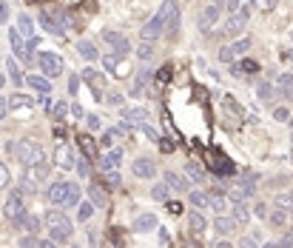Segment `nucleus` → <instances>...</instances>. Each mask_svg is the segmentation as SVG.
Listing matches in <instances>:
<instances>
[{
  "mask_svg": "<svg viewBox=\"0 0 293 248\" xmlns=\"http://www.w3.org/2000/svg\"><path fill=\"white\" fill-rule=\"evenodd\" d=\"M80 186L77 183H68V180H60L54 183L51 188H49V194H46V200H49V205H54V208H74V205L80 203Z\"/></svg>",
  "mask_w": 293,
  "mask_h": 248,
  "instance_id": "nucleus-1",
  "label": "nucleus"
},
{
  "mask_svg": "<svg viewBox=\"0 0 293 248\" xmlns=\"http://www.w3.org/2000/svg\"><path fill=\"white\" fill-rule=\"evenodd\" d=\"M43 220H46V228H49V237L54 240V243H66V240L71 237V231H74L71 220L63 214V208H54V205H51V211H49Z\"/></svg>",
  "mask_w": 293,
  "mask_h": 248,
  "instance_id": "nucleus-2",
  "label": "nucleus"
},
{
  "mask_svg": "<svg viewBox=\"0 0 293 248\" xmlns=\"http://www.w3.org/2000/svg\"><path fill=\"white\" fill-rule=\"evenodd\" d=\"M14 154L20 160L23 166L29 169V166H37V163H43V146L32 140V137H26V140H17V146H14Z\"/></svg>",
  "mask_w": 293,
  "mask_h": 248,
  "instance_id": "nucleus-3",
  "label": "nucleus"
},
{
  "mask_svg": "<svg viewBox=\"0 0 293 248\" xmlns=\"http://www.w3.org/2000/svg\"><path fill=\"white\" fill-rule=\"evenodd\" d=\"M159 14H162V29H165V37H174L180 32V3L177 0H165L159 6Z\"/></svg>",
  "mask_w": 293,
  "mask_h": 248,
  "instance_id": "nucleus-4",
  "label": "nucleus"
},
{
  "mask_svg": "<svg viewBox=\"0 0 293 248\" xmlns=\"http://www.w3.org/2000/svg\"><path fill=\"white\" fill-rule=\"evenodd\" d=\"M250 46H253V40L245 37V34H239V37H234V43H228V46L219 49V60H222V63H234L239 55H245V52H248Z\"/></svg>",
  "mask_w": 293,
  "mask_h": 248,
  "instance_id": "nucleus-5",
  "label": "nucleus"
},
{
  "mask_svg": "<svg viewBox=\"0 0 293 248\" xmlns=\"http://www.w3.org/2000/svg\"><path fill=\"white\" fill-rule=\"evenodd\" d=\"M248 20H250V9L248 6H242L239 11H234V14L228 17V23L222 26V34H225V37H239V34L245 32Z\"/></svg>",
  "mask_w": 293,
  "mask_h": 248,
  "instance_id": "nucleus-6",
  "label": "nucleus"
},
{
  "mask_svg": "<svg viewBox=\"0 0 293 248\" xmlns=\"http://www.w3.org/2000/svg\"><path fill=\"white\" fill-rule=\"evenodd\" d=\"M219 3H208L202 11H199V17H196V26H199V32L202 34H214L216 32V23H219Z\"/></svg>",
  "mask_w": 293,
  "mask_h": 248,
  "instance_id": "nucleus-7",
  "label": "nucleus"
},
{
  "mask_svg": "<svg viewBox=\"0 0 293 248\" xmlns=\"http://www.w3.org/2000/svg\"><path fill=\"white\" fill-rule=\"evenodd\" d=\"M37 66L46 77H60L63 74V57L54 55V52H40L37 55Z\"/></svg>",
  "mask_w": 293,
  "mask_h": 248,
  "instance_id": "nucleus-8",
  "label": "nucleus"
},
{
  "mask_svg": "<svg viewBox=\"0 0 293 248\" xmlns=\"http://www.w3.org/2000/svg\"><path fill=\"white\" fill-rule=\"evenodd\" d=\"M253 191H256V174H242L239 183L231 188V200L234 203H245L248 197H253Z\"/></svg>",
  "mask_w": 293,
  "mask_h": 248,
  "instance_id": "nucleus-9",
  "label": "nucleus"
},
{
  "mask_svg": "<svg viewBox=\"0 0 293 248\" xmlns=\"http://www.w3.org/2000/svg\"><path fill=\"white\" fill-rule=\"evenodd\" d=\"M3 214L9 220L11 226L26 214V203H23V191H11V197H6V203H3Z\"/></svg>",
  "mask_w": 293,
  "mask_h": 248,
  "instance_id": "nucleus-10",
  "label": "nucleus"
},
{
  "mask_svg": "<svg viewBox=\"0 0 293 248\" xmlns=\"http://www.w3.org/2000/svg\"><path fill=\"white\" fill-rule=\"evenodd\" d=\"M102 40H105V46H108L117 57H128V52H131V43H128L120 32H111V29H108V32H102Z\"/></svg>",
  "mask_w": 293,
  "mask_h": 248,
  "instance_id": "nucleus-11",
  "label": "nucleus"
},
{
  "mask_svg": "<svg viewBox=\"0 0 293 248\" xmlns=\"http://www.w3.org/2000/svg\"><path fill=\"white\" fill-rule=\"evenodd\" d=\"M162 34H165V29H162V14L157 11V14H154V17H151V20H148L146 26H143L140 37H143L146 43H154V40H159Z\"/></svg>",
  "mask_w": 293,
  "mask_h": 248,
  "instance_id": "nucleus-12",
  "label": "nucleus"
},
{
  "mask_svg": "<svg viewBox=\"0 0 293 248\" xmlns=\"http://www.w3.org/2000/svg\"><path fill=\"white\" fill-rule=\"evenodd\" d=\"M131 174L140 177V180H151V177H157V163L148 157H137L131 163Z\"/></svg>",
  "mask_w": 293,
  "mask_h": 248,
  "instance_id": "nucleus-13",
  "label": "nucleus"
},
{
  "mask_svg": "<svg viewBox=\"0 0 293 248\" xmlns=\"http://www.w3.org/2000/svg\"><path fill=\"white\" fill-rule=\"evenodd\" d=\"M37 23H40L49 34H54V37H63V34H66V26H63L60 20H54L49 11H40V14H37Z\"/></svg>",
  "mask_w": 293,
  "mask_h": 248,
  "instance_id": "nucleus-14",
  "label": "nucleus"
},
{
  "mask_svg": "<svg viewBox=\"0 0 293 248\" xmlns=\"http://www.w3.org/2000/svg\"><path fill=\"white\" fill-rule=\"evenodd\" d=\"M77 146H80V151H83L91 163L100 157V146H97V140H94L91 134H77Z\"/></svg>",
  "mask_w": 293,
  "mask_h": 248,
  "instance_id": "nucleus-15",
  "label": "nucleus"
},
{
  "mask_svg": "<svg viewBox=\"0 0 293 248\" xmlns=\"http://www.w3.org/2000/svg\"><path fill=\"white\" fill-rule=\"evenodd\" d=\"M9 43H11V52H14V57H17V60H32V57H29V52H26V46H23L20 29H9Z\"/></svg>",
  "mask_w": 293,
  "mask_h": 248,
  "instance_id": "nucleus-16",
  "label": "nucleus"
},
{
  "mask_svg": "<svg viewBox=\"0 0 293 248\" xmlns=\"http://www.w3.org/2000/svg\"><path fill=\"white\" fill-rule=\"evenodd\" d=\"M89 200L97 205V208H105V205H108V191L102 188L100 183H91L89 186Z\"/></svg>",
  "mask_w": 293,
  "mask_h": 248,
  "instance_id": "nucleus-17",
  "label": "nucleus"
},
{
  "mask_svg": "<svg viewBox=\"0 0 293 248\" xmlns=\"http://www.w3.org/2000/svg\"><path fill=\"white\" fill-rule=\"evenodd\" d=\"M165 186H168L171 191H188V177H182L177 171H165Z\"/></svg>",
  "mask_w": 293,
  "mask_h": 248,
  "instance_id": "nucleus-18",
  "label": "nucleus"
},
{
  "mask_svg": "<svg viewBox=\"0 0 293 248\" xmlns=\"http://www.w3.org/2000/svg\"><path fill=\"white\" fill-rule=\"evenodd\" d=\"M40 226H43V220H40V217H32L29 211H26V214L14 223V228H23V231H29V234H37V231H40Z\"/></svg>",
  "mask_w": 293,
  "mask_h": 248,
  "instance_id": "nucleus-19",
  "label": "nucleus"
},
{
  "mask_svg": "<svg viewBox=\"0 0 293 248\" xmlns=\"http://www.w3.org/2000/svg\"><path fill=\"white\" fill-rule=\"evenodd\" d=\"M54 163L60 166V169H71V166H74V157H71V148H68L66 143H57Z\"/></svg>",
  "mask_w": 293,
  "mask_h": 248,
  "instance_id": "nucleus-20",
  "label": "nucleus"
},
{
  "mask_svg": "<svg viewBox=\"0 0 293 248\" xmlns=\"http://www.w3.org/2000/svg\"><path fill=\"white\" fill-rule=\"evenodd\" d=\"M211 166H214L216 174H222V177H231V174H234V163H231V160H225L219 151H214V154H211Z\"/></svg>",
  "mask_w": 293,
  "mask_h": 248,
  "instance_id": "nucleus-21",
  "label": "nucleus"
},
{
  "mask_svg": "<svg viewBox=\"0 0 293 248\" xmlns=\"http://www.w3.org/2000/svg\"><path fill=\"white\" fill-rule=\"evenodd\" d=\"M276 91L282 94L285 100H293V74H288V71H282V74L276 77Z\"/></svg>",
  "mask_w": 293,
  "mask_h": 248,
  "instance_id": "nucleus-22",
  "label": "nucleus"
},
{
  "mask_svg": "<svg viewBox=\"0 0 293 248\" xmlns=\"http://www.w3.org/2000/svg\"><path fill=\"white\" fill-rule=\"evenodd\" d=\"M188 231H191V237H202L205 217L199 214V211H191V214H188Z\"/></svg>",
  "mask_w": 293,
  "mask_h": 248,
  "instance_id": "nucleus-23",
  "label": "nucleus"
},
{
  "mask_svg": "<svg viewBox=\"0 0 293 248\" xmlns=\"http://www.w3.org/2000/svg\"><path fill=\"white\" fill-rule=\"evenodd\" d=\"M120 160H123V151H120V148H111V151L100 160V169L102 171H114L117 166H120Z\"/></svg>",
  "mask_w": 293,
  "mask_h": 248,
  "instance_id": "nucleus-24",
  "label": "nucleus"
},
{
  "mask_svg": "<svg viewBox=\"0 0 293 248\" xmlns=\"http://www.w3.org/2000/svg\"><path fill=\"white\" fill-rule=\"evenodd\" d=\"M185 177H188L191 183H205V169L199 166V163L188 160V163H185Z\"/></svg>",
  "mask_w": 293,
  "mask_h": 248,
  "instance_id": "nucleus-25",
  "label": "nucleus"
},
{
  "mask_svg": "<svg viewBox=\"0 0 293 248\" xmlns=\"http://www.w3.org/2000/svg\"><path fill=\"white\" fill-rule=\"evenodd\" d=\"M17 246H23V248H51L54 240H40L37 234H29V237H23Z\"/></svg>",
  "mask_w": 293,
  "mask_h": 248,
  "instance_id": "nucleus-26",
  "label": "nucleus"
},
{
  "mask_svg": "<svg viewBox=\"0 0 293 248\" xmlns=\"http://www.w3.org/2000/svg\"><path fill=\"white\" fill-rule=\"evenodd\" d=\"M26 83H29L32 89H37L40 94H49V91H51V83H49L43 74H29V77H26Z\"/></svg>",
  "mask_w": 293,
  "mask_h": 248,
  "instance_id": "nucleus-27",
  "label": "nucleus"
},
{
  "mask_svg": "<svg viewBox=\"0 0 293 248\" xmlns=\"http://www.w3.org/2000/svg\"><path fill=\"white\" fill-rule=\"evenodd\" d=\"M77 55L83 60H97V46L91 40H77Z\"/></svg>",
  "mask_w": 293,
  "mask_h": 248,
  "instance_id": "nucleus-28",
  "label": "nucleus"
},
{
  "mask_svg": "<svg viewBox=\"0 0 293 248\" xmlns=\"http://www.w3.org/2000/svg\"><path fill=\"white\" fill-rule=\"evenodd\" d=\"M157 228V217L154 214H143V217H137V223H134V231H154Z\"/></svg>",
  "mask_w": 293,
  "mask_h": 248,
  "instance_id": "nucleus-29",
  "label": "nucleus"
},
{
  "mask_svg": "<svg viewBox=\"0 0 293 248\" xmlns=\"http://www.w3.org/2000/svg\"><path fill=\"white\" fill-rule=\"evenodd\" d=\"M234 228H237V220H234V217H225V214L216 217V231H219V234H231Z\"/></svg>",
  "mask_w": 293,
  "mask_h": 248,
  "instance_id": "nucleus-30",
  "label": "nucleus"
},
{
  "mask_svg": "<svg viewBox=\"0 0 293 248\" xmlns=\"http://www.w3.org/2000/svg\"><path fill=\"white\" fill-rule=\"evenodd\" d=\"M17 29H20L23 37H34V23H32L29 14H20V17H17Z\"/></svg>",
  "mask_w": 293,
  "mask_h": 248,
  "instance_id": "nucleus-31",
  "label": "nucleus"
},
{
  "mask_svg": "<svg viewBox=\"0 0 293 248\" xmlns=\"http://www.w3.org/2000/svg\"><path fill=\"white\" fill-rule=\"evenodd\" d=\"M168 194H171V188L165 186V180H162L159 186H154V188H151V200H157V203H165V200H168Z\"/></svg>",
  "mask_w": 293,
  "mask_h": 248,
  "instance_id": "nucleus-32",
  "label": "nucleus"
},
{
  "mask_svg": "<svg viewBox=\"0 0 293 248\" xmlns=\"http://www.w3.org/2000/svg\"><path fill=\"white\" fill-rule=\"evenodd\" d=\"M6 71H9V77H11V83H17V86H23V71H20V66H17V63H14V60H11L9 57V63H6Z\"/></svg>",
  "mask_w": 293,
  "mask_h": 248,
  "instance_id": "nucleus-33",
  "label": "nucleus"
},
{
  "mask_svg": "<svg viewBox=\"0 0 293 248\" xmlns=\"http://www.w3.org/2000/svg\"><path fill=\"white\" fill-rule=\"evenodd\" d=\"M94 208H97V205L91 203H77V220L80 223H86V220H91V214H94Z\"/></svg>",
  "mask_w": 293,
  "mask_h": 248,
  "instance_id": "nucleus-34",
  "label": "nucleus"
},
{
  "mask_svg": "<svg viewBox=\"0 0 293 248\" xmlns=\"http://www.w3.org/2000/svg\"><path fill=\"white\" fill-rule=\"evenodd\" d=\"M208 205H211L214 211H222V208H225V194L214 188V191L208 194Z\"/></svg>",
  "mask_w": 293,
  "mask_h": 248,
  "instance_id": "nucleus-35",
  "label": "nucleus"
},
{
  "mask_svg": "<svg viewBox=\"0 0 293 248\" xmlns=\"http://www.w3.org/2000/svg\"><path fill=\"white\" fill-rule=\"evenodd\" d=\"M74 166H77V171H80V177H91V160L80 151V157L74 160Z\"/></svg>",
  "mask_w": 293,
  "mask_h": 248,
  "instance_id": "nucleus-36",
  "label": "nucleus"
},
{
  "mask_svg": "<svg viewBox=\"0 0 293 248\" xmlns=\"http://www.w3.org/2000/svg\"><path fill=\"white\" fill-rule=\"evenodd\" d=\"M288 223H291V214H288V211H282V208L271 214V226H273V228H285Z\"/></svg>",
  "mask_w": 293,
  "mask_h": 248,
  "instance_id": "nucleus-37",
  "label": "nucleus"
},
{
  "mask_svg": "<svg viewBox=\"0 0 293 248\" xmlns=\"http://www.w3.org/2000/svg\"><path fill=\"white\" fill-rule=\"evenodd\" d=\"M123 117L125 120H137V123H146L148 120L146 109H123Z\"/></svg>",
  "mask_w": 293,
  "mask_h": 248,
  "instance_id": "nucleus-38",
  "label": "nucleus"
},
{
  "mask_svg": "<svg viewBox=\"0 0 293 248\" xmlns=\"http://www.w3.org/2000/svg\"><path fill=\"white\" fill-rule=\"evenodd\" d=\"M9 106H11V109H26V106H34V100H32V97H26V94H11Z\"/></svg>",
  "mask_w": 293,
  "mask_h": 248,
  "instance_id": "nucleus-39",
  "label": "nucleus"
},
{
  "mask_svg": "<svg viewBox=\"0 0 293 248\" xmlns=\"http://www.w3.org/2000/svg\"><path fill=\"white\" fill-rule=\"evenodd\" d=\"M146 77H148L146 71H137V77H134V86L128 89V91H131V94H134V97H140V94H143V89H146Z\"/></svg>",
  "mask_w": 293,
  "mask_h": 248,
  "instance_id": "nucleus-40",
  "label": "nucleus"
},
{
  "mask_svg": "<svg viewBox=\"0 0 293 248\" xmlns=\"http://www.w3.org/2000/svg\"><path fill=\"white\" fill-rule=\"evenodd\" d=\"M234 220H237V226H245V223H248V220H250L248 208H245V205H242V203H237V208H234Z\"/></svg>",
  "mask_w": 293,
  "mask_h": 248,
  "instance_id": "nucleus-41",
  "label": "nucleus"
},
{
  "mask_svg": "<svg viewBox=\"0 0 293 248\" xmlns=\"http://www.w3.org/2000/svg\"><path fill=\"white\" fill-rule=\"evenodd\" d=\"M256 68H259V63H253V60H245V63L234 66V74H239V71H248V74H253Z\"/></svg>",
  "mask_w": 293,
  "mask_h": 248,
  "instance_id": "nucleus-42",
  "label": "nucleus"
},
{
  "mask_svg": "<svg viewBox=\"0 0 293 248\" xmlns=\"http://www.w3.org/2000/svg\"><path fill=\"white\" fill-rule=\"evenodd\" d=\"M137 55H140V60H151V55H154V49H151V43H143L137 46Z\"/></svg>",
  "mask_w": 293,
  "mask_h": 248,
  "instance_id": "nucleus-43",
  "label": "nucleus"
},
{
  "mask_svg": "<svg viewBox=\"0 0 293 248\" xmlns=\"http://www.w3.org/2000/svg\"><path fill=\"white\" fill-rule=\"evenodd\" d=\"M196 208H202V205H208V194H202V191H191V197H188Z\"/></svg>",
  "mask_w": 293,
  "mask_h": 248,
  "instance_id": "nucleus-44",
  "label": "nucleus"
},
{
  "mask_svg": "<svg viewBox=\"0 0 293 248\" xmlns=\"http://www.w3.org/2000/svg\"><path fill=\"white\" fill-rule=\"evenodd\" d=\"M273 117H276L279 123H288V120H291V109H288V106H279V109L273 112Z\"/></svg>",
  "mask_w": 293,
  "mask_h": 248,
  "instance_id": "nucleus-45",
  "label": "nucleus"
},
{
  "mask_svg": "<svg viewBox=\"0 0 293 248\" xmlns=\"http://www.w3.org/2000/svg\"><path fill=\"white\" fill-rule=\"evenodd\" d=\"M256 94H259L262 100H268V97L273 94V86H268V83H259V86H256Z\"/></svg>",
  "mask_w": 293,
  "mask_h": 248,
  "instance_id": "nucleus-46",
  "label": "nucleus"
},
{
  "mask_svg": "<svg viewBox=\"0 0 293 248\" xmlns=\"http://www.w3.org/2000/svg\"><path fill=\"white\" fill-rule=\"evenodd\" d=\"M225 106H228V114H237V117H242V109L237 106V100H234V97H225Z\"/></svg>",
  "mask_w": 293,
  "mask_h": 248,
  "instance_id": "nucleus-47",
  "label": "nucleus"
},
{
  "mask_svg": "<svg viewBox=\"0 0 293 248\" xmlns=\"http://www.w3.org/2000/svg\"><path fill=\"white\" fill-rule=\"evenodd\" d=\"M9 169H6V166H3V163H0V188H6V186H9Z\"/></svg>",
  "mask_w": 293,
  "mask_h": 248,
  "instance_id": "nucleus-48",
  "label": "nucleus"
},
{
  "mask_svg": "<svg viewBox=\"0 0 293 248\" xmlns=\"http://www.w3.org/2000/svg\"><path fill=\"white\" fill-rule=\"evenodd\" d=\"M77 89H80V74H71V77H68V91L77 94Z\"/></svg>",
  "mask_w": 293,
  "mask_h": 248,
  "instance_id": "nucleus-49",
  "label": "nucleus"
},
{
  "mask_svg": "<svg viewBox=\"0 0 293 248\" xmlns=\"http://www.w3.org/2000/svg\"><path fill=\"white\" fill-rule=\"evenodd\" d=\"M168 77H171V66H162V68L157 71V83H165Z\"/></svg>",
  "mask_w": 293,
  "mask_h": 248,
  "instance_id": "nucleus-50",
  "label": "nucleus"
},
{
  "mask_svg": "<svg viewBox=\"0 0 293 248\" xmlns=\"http://www.w3.org/2000/svg\"><path fill=\"white\" fill-rule=\"evenodd\" d=\"M159 143V148H162V154H171L174 151V143H168V140H157Z\"/></svg>",
  "mask_w": 293,
  "mask_h": 248,
  "instance_id": "nucleus-51",
  "label": "nucleus"
},
{
  "mask_svg": "<svg viewBox=\"0 0 293 248\" xmlns=\"http://www.w3.org/2000/svg\"><path fill=\"white\" fill-rule=\"evenodd\" d=\"M6 114H9V100H6V97H0V120H3Z\"/></svg>",
  "mask_w": 293,
  "mask_h": 248,
  "instance_id": "nucleus-52",
  "label": "nucleus"
},
{
  "mask_svg": "<svg viewBox=\"0 0 293 248\" xmlns=\"http://www.w3.org/2000/svg\"><path fill=\"white\" fill-rule=\"evenodd\" d=\"M242 9V0H228V11L234 14V11H239Z\"/></svg>",
  "mask_w": 293,
  "mask_h": 248,
  "instance_id": "nucleus-53",
  "label": "nucleus"
},
{
  "mask_svg": "<svg viewBox=\"0 0 293 248\" xmlns=\"http://www.w3.org/2000/svg\"><path fill=\"white\" fill-rule=\"evenodd\" d=\"M54 114H57V117H63V114H66V103H63V100L54 103Z\"/></svg>",
  "mask_w": 293,
  "mask_h": 248,
  "instance_id": "nucleus-54",
  "label": "nucleus"
},
{
  "mask_svg": "<svg viewBox=\"0 0 293 248\" xmlns=\"http://www.w3.org/2000/svg\"><path fill=\"white\" fill-rule=\"evenodd\" d=\"M6 17H9V6H6V3H0V23L6 20Z\"/></svg>",
  "mask_w": 293,
  "mask_h": 248,
  "instance_id": "nucleus-55",
  "label": "nucleus"
},
{
  "mask_svg": "<svg viewBox=\"0 0 293 248\" xmlns=\"http://www.w3.org/2000/svg\"><path fill=\"white\" fill-rule=\"evenodd\" d=\"M239 246H242V248H253V246H256V243H253V240H250V237H242V240H239Z\"/></svg>",
  "mask_w": 293,
  "mask_h": 248,
  "instance_id": "nucleus-56",
  "label": "nucleus"
},
{
  "mask_svg": "<svg viewBox=\"0 0 293 248\" xmlns=\"http://www.w3.org/2000/svg\"><path fill=\"white\" fill-rule=\"evenodd\" d=\"M89 128H100V117H94V114H91V117H89Z\"/></svg>",
  "mask_w": 293,
  "mask_h": 248,
  "instance_id": "nucleus-57",
  "label": "nucleus"
},
{
  "mask_svg": "<svg viewBox=\"0 0 293 248\" xmlns=\"http://www.w3.org/2000/svg\"><path fill=\"white\" fill-rule=\"evenodd\" d=\"M168 211H171V214H180L182 205H180V203H168Z\"/></svg>",
  "mask_w": 293,
  "mask_h": 248,
  "instance_id": "nucleus-58",
  "label": "nucleus"
},
{
  "mask_svg": "<svg viewBox=\"0 0 293 248\" xmlns=\"http://www.w3.org/2000/svg\"><path fill=\"white\" fill-rule=\"evenodd\" d=\"M291 163H293V146H291Z\"/></svg>",
  "mask_w": 293,
  "mask_h": 248,
  "instance_id": "nucleus-59",
  "label": "nucleus"
},
{
  "mask_svg": "<svg viewBox=\"0 0 293 248\" xmlns=\"http://www.w3.org/2000/svg\"><path fill=\"white\" fill-rule=\"evenodd\" d=\"M288 123H291V128H293V117H291V120H288Z\"/></svg>",
  "mask_w": 293,
  "mask_h": 248,
  "instance_id": "nucleus-60",
  "label": "nucleus"
},
{
  "mask_svg": "<svg viewBox=\"0 0 293 248\" xmlns=\"http://www.w3.org/2000/svg\"><path fill=\"white\" fill-rule=\"evenodd\" d=\"M291 203H293V191H291Z\"/></svg>",
  "mask_w": 293,
  "mask_h": 248,
  "instance_id": "nucleus-61",
  "label": "nucleus"
},
{
  "mask_svg": "<svg viewBox=\"0 0 293 248\" xmlns=\"http://www.w3.org/2000/svg\"><path fill=\"white\" fill-rule=\"evenodd\" d=\"M291 140H293V134H291Z\"/></svg>",
  "mask_w": 293,
  "mask_h": 248,
  "instance_id": "nucleus-62",
  "label": "nucleus"
}]
</instances>
